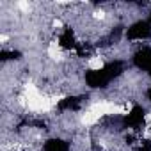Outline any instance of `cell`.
<instances>
[{"mask_svg":"<svg viewBox=\"0 0 151 151\" xmlns=\"http://www.w3.org/2000/svg\"><path fill=\"white\" fill-rule=\"evenodd\" d=\"M41 151H71V140L53 135L43 140L41 144Z\"/></svg>","mask_w":151,"mask_h":151,"instance_id":"1","label":"cell"},{"mask_svg":"<svg viewBox=\"0 0 151 151\" xmlns=\"http://www.w3.org/2000/svg\"><path fill=\"white\" fill-rule=\"evenodd\" d=\"M144 96H146V100L151 103V84H147V87L144 89Z\"/></svg>","mask_w":151,"mask_h":151,"instance_id":"2","label":"cell"}]
</instances>
